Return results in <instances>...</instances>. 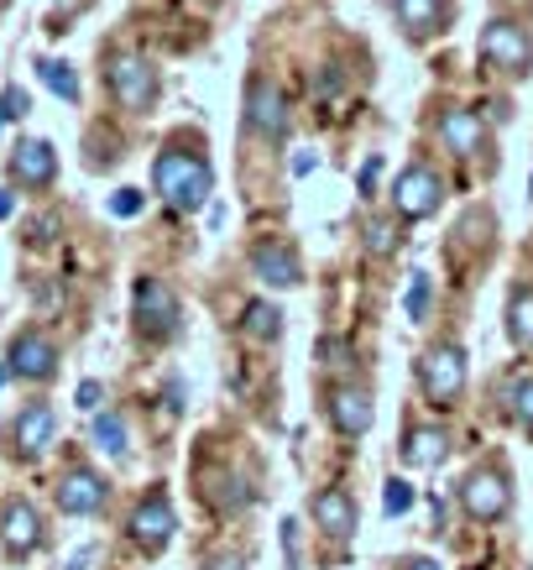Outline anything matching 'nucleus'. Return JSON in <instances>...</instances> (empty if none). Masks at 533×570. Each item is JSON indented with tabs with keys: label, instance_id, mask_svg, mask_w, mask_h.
Listing matches in <instances>:
<instances>
[{
	"label": "nucleus",
	"instance_id": "obj_1",
	"mask_svg": "<svg viewBox=\"0 0 533 570\" xmlns=\"http://www.w3.org/2000/svg\"><path fill=\"white\" fill-rule=\"evenodd\" d=\"M152 189L162 194V205L178 209V215H194V209L209 205L215 194V168H209L199 153H184V147H162L152 163Z\"/></svg>",
	"mask_w": 533,
	"mask_h": 570
},
{
	"label": "nucleus",
	"instance_id": "obj_2",
	"mask_svg": "<svg viewBox=\"0 0 533 570\" xmlns=\"http://www.w3.org/2000/svg\"><path fill=\"white\" fill-rule=\"evenodd\" d=\"M418 387L434 409H455V397L465 393V351L455 341H440L418 356Z\"/></svg>",
	"mask_w": 533,
	"mask_h": 570
},
{
	"label": "nucleus",
	"instance_id": "obj_3",
	"mask_svg": "<svg viewBox=\"0 0 533 570\" xmlns=\"http://www.w3.org/2000/svg\"><path fill=\"white\" fill-rule=\"evenodd\" d=\"M482 63L497 73H513V79H523V73L533 69V37L517 27V21L497 17L482 27Z\"/></svg>",
	"mask_w": 533,
	"mask_h": 570
},
{
	"label": "nucleus",
	"instance_id": "obj_4",
	"mask_svg": "<svg viewBox=\"0 0 533 570\" xmlns=\"http://www.w3.org/2000/svg\"><path fill=\"white\" fill-rule=\"evenodd\" d=\"M105 79H110L116 105H126L131 116H147V110L157 105V69L141 58V52H116Z\"/></svg>",
	"mask_w": 533,
	"mask_h": 570
},
{
	"label": "nucleus",
	"instance_id": "obj_5",
	"mask_svg": "<svg viewBox=\"0 0 533 570\" xmlns=\"http://www.w3.org/2000/svg\"><path fill=\"white\" fill-rule=\"evenodd\" d=\"M461 508L471 513L476 523H497L507 508H513V482L507 471L497 466H476L471 476L461 482Z\"/></svg>",
	"mask_w": 533,
	"mask_h": 570
},
{
	"label": "nucleus",
	"instance_id": "obj_6",
	"mask_svg": "<svg viewBox=\"0 0 533 570\" xmlns=\"http://www.w3.org/2000/svg\"><path fill=\"white\" fill-rule=\"evenodd\" d=\"M440 205H445V184H440V174L424 168V163H408L393 184V209L403 215V220H430Z\"/></svg>",
	"mask_w": 533,
	"mask_h": 570
},
{
	"label": "nucleus",
	"instance_id": "obj_7",
	"mask_svg": "<svg viewBox=\"0 0 533 570\" xmlns=\"http://www.w3.org/2000/svg\"><path fill=\"white\" fill-rule=\"evenodd\" d=\"M246 131L261 141L288 137V95H283L273 79H251V85H246Z\"/></svg>",
	"mask_w": 533,
	"mask_h": 570
},
{
	"label": "nucleus",
	"instance_id": "obj_8",
	"mask_svg": "<svg viewBox=\"0 0 533 570\" xmlns=\"http://www.w3.org/2000/svg\"><path fill=\"white\" fill-rule=\"evenodd\" d=\"M131 314H137V330L147 341H168L172 330H178V294H172L162 277H141Z\"/></svg>",
	"mask_w": 533,
	"mask_h": 570
},
{
	"label": "nucleus",
	"instance_id": "obj_9",
	"mask_svg": "<svg viewBox=\"0 0 533 570\" xmlns=\"http://www.w3.org/2000/svg\"><path fill=\"white\" fill-rule=\"evenodd\" d=\"M172 534H178V519H172V502L162 492H152V498H141L131 508V539L147 554H162L172 544Z\"/></svg>",
	"mask_w": 533,
	"mask_h": 570
},
{
	"label": "nucleus",
	"instance_id": "obj_10",
	"mask_svg": "<svg viewBox=\"0 0 533 570\" xmlns=\"http://www.w3.org/2000/svg\"><path fill=\"white\" fill-rule=\"evenodd\" d=\"M37 544H42V519H37V508L27 498H11L0 508V550L11 554V560H27Z\"/></svg>",
	"mask_w": 533,
	"mask_h": 570
},
{
	"label": "nucleus",
	"instance_id": "obj_11",
	"mask_svg": "<svg viewBox=\"0 0 533 570\" xmlns=\"http://www.w3.org/2000/svg\"><path fill=\"white\" fill-rule=\"evenodd\" d=\"M6 366H11V377H21V382H48L52 372H58V351H52V341H42L37 330H21L17 341H11V351H6Z\"/></svg>",
	"mask_w": 533,
	"mask_h": 570
},
{
	"label": "nucleus",
	"instance_id": "obj_12",
	"mask_svg": "<svg viewBox=\"0 0 533 570\" xmlns=\"http://www.w3.org/2000/svg\"><path fill=\"white\" fill-rule=\"evenodd\" d=\"M11 178L27 184V189H48L52 178H58V153H52V141L21 137L17 147H11Z\"/></svg>",
	"mask_w": 533,
	"mask_h": 570
},
{
	"label": "nucleus",
	"instance_id": "obj_13",
	"mask_svg": "<svg viewBox=\"0 0 533 570\" xmlns=\"http://www.w3.org/2000/svg\"><path fill=\"white\" fill-rule=\"evenodd\" d=\"M52 434H58V414H52L48 403H27L17 414V424H11V445H17L21 461H37L52 445Z\"/></svg>",
	"mask_w": 533,
	"mask_h": 570
},
{
	"label": "nucleus",
	"instance_id": "obj_14",
	"mask_svg": "<svg viewBox=\"0 0 533 570\" xmlns=\"http://www.w3.org/2000/svg\"><path fill=\"white\" fill-rule=\"evenodd\" d=\"M325 414H329V424H335V434H351V440H356V434L372 430V414H377V409H372V393H366V387L345 382V387L329 393Z\"/></svg>",
	"mask_w": 533,
	"mask_h": 570
},
{
	"label": "nucleus",
	"instance_id": "obj_15",
	"mask_svg": "<svg viewBox=\"0 0 533 570\" xmlns=\"http://www.w3.org/2000/svg\"><path fill=\"white\" fill-rule=\"evenodd\" d=\"M110 498V487H105L100 471H69L63 482H58V508L73 513V519H95Z\"/></svg>",
	"mask_w": 533,
	"mask_h": 570
},
{
	"label": "nucleus",
	"instance_id": "obj_16",
	"mask_svg": "<svg viewBox=\"0 0 533 570\" xmlns=\"http://www.w3.org/2000/svg\"><path fill=\"white\" fill-rule=\"evenodd\" d=\"M309 513H314V523H319V534L325 539L351 544V534H356V498H351V492H335V487H329V492L314 498Z\"/></svg>",
	"mask_w": 533,
	"mask_h": 570
},
{
	"label": "nucleus",
	"instance_id": "obj_17",
	"mask_svg": "<svg viewBox=\"0 0 533 570\" xmlns=\"http://www.w3.org/2000/svg\"><path fill=\"white\" fill-rule=\"evenodd\" d=\"M440 141H445V153H455V157H476L486 147V126H482V116L476 110H445L440 116Z\"/></svg>",
	"mask_w": 533,
	"mask_h": 570
},
{
	"label": "nucleus",
	"instance_id": "obj_18",
	"mask_svg": "<svg viewBox=\"0 0 533 570\" xmlns=\"http://www.w3.org/2000/svg\"><path fill=\"white\" fill-rule=\"evenodd\" d=\"M251 273H257L267 288H293V283H298V257H293L283 242H257L251 246Z\"/></svg>",
	"mask_w": 533,
	"mask_h": 570
},
{
	"label": "nucleus",
	"instance_id": "obj_19",
	"mask_svg": "<svg viewBox=\"0 0 533 570\" xmlns=\"http://www.w3.org/2000/svg\"><path fill=\"white\" fill-rule=\"evenodd\" d=\"M393 17L403 32L424 42V37L445 32V0H393Z\"/></svg>",
	"mask_w": 533,
	"mask_h": 570
},
{
	"label": "nucleus",
	"instance_id": "obj_20",
	"mask_svg": "<svg viewBox=\"0 0 533 570\" xmlns=\"http://www.w3.org/2000/svg\"><path fill=\"white\" fill-rule=\"evenodd\" d=\"M450 455V434L445 430H413L408 434V445H403V461H408V466H418V471H430V466H440V461H445Z\"/></svg>",
	"mask_w": 533,
	"mask_h": 570
},
{
	"label": "nucleus",
	"instance_id": "obj_21",
	"mask_svg": "<svg viewBox=\"0 0 533 570\" xmlns=\"http://www.w3.org/2000/svg\"><path fill=\"white\" fill-rule=\"evenodd\" d=\"M507 335H513V346L533 351V288L529 283L513 288V298H507Z\"/></svg>",
	"mask_w": 533,
	"mask_h": 570
},
{
	"label": "nucleus",
	"instance_id": "obj_22",
	"mask_svg": "<svg viewBox=\"0 0 533 570\" xmlns=\"http://www.w3.org/2000/svg\"><path fill=\"white\" fill-rule=\"evenodd\" d=\"M251 498V487L236 476V471H215V476H205V502H215V508H241V502Z\"/></svg>",
	"mask_w": 533,
	"mask_h": 570
},
{
	"label": "nucleus",
	"instance_id": "obj_23",
	"mask_svg": "<svg viewBox=\"0 0 533 570\" xmlns=\"http://www.w3.org/2000/svg\"><path fill=\"white\" fill-rule=\"evenodd\" d=\"M89 445H100L105 455H126V445H131V430H126L121 414H100L95 424H89Z\"/></svg>",
	"mask_w": 533,
	"mask_h": 570
},
{
	"label": "nucleus",
	"instance_id": "obj_24",
	"mask_svg": "<svg viewBox=\"0 0 533 570\" xmlns=\"http://www.w3.org/2000/svg\"><path fill=\"white\" fill-rule=\"evenodd\" d=\"M37 69H42V85H48L58 100H79V79H73V69L63 58H48V63H37Z\"/></svg>",
	"mask_w": 533,
	"mask_h": 570
},
{
	"label": "nucleus",
	"instance_id": "obj_25",
	"mask_svg": "<svg viewBox=\"0 0 533 570\" xmlns=\"http://www.w3.org/2000/svg\"><path fill=\"white\" fill-rule=\"evenodd\" d=\"M246 335L277 341V335H283V314H277L273 304H246Z\"/></svg>",
	"mask_w": 533,
	"mask_h": 570
},
{
	"label": "nucleus",
	"instance_id": "obj_26",
	"mask_svg": "<svg viewBox=\"0 0 533 570\" xmlns=\"http://www.w3.org/2000/svg\"><path fill=\"white\" fill-rule=\"evenodd\" d=\"M502 397H507V409H513L517 424H523V430L533 434V377H513Z\"/></svg>",
	"mask_w": 533,
	"mask_h": 570
},
{
	"label": "nucleus",
	"instance_id": "obj_27",
	"mask_svg": "<svg viewBox=\"0 0 533 570\" xmlns=\"http://www.w3.org/2000/svg\"><path fill=\"white\" fill-rule=\"evenodd\" d=\"M430 304H434V283H430V273H413L408 294H403V309H408V320H424V314H430Z\"/></svg>",
	"mask_w": 533,
	"mask_h": 570
},
{
	"label": "nucleus",
	"instance_id": "obj_28",
	"mask_svg": "<svg viewBox=\"0 0 533 570\" xmlns=\"http://www.w3.org/2000/svg\"><path fill=\"white\" fill-rule=\"evenodd\" d=\"M366 252H372V257H393V252H397V225L393 220H372V225H366Z\"/></svg>",
	"mask_w": 533,
	"mask_h": 570
},
{
	"label": "nucleus",
	"instance_id": "obj_29",
	"mask_svg": "<svg viewBox=\"0 0 533 570\" xmlns=\"http://www.w3.org/2000/svg\"><path fill=\"white\" fill-rule=\"evenodd\" d=\"M382 508H387V519L408 513V508H413V487L403 482V476H393V482H387V502H382Z\"/></svg>",
	"mask_w": 533,
	"mask_h": 570
},
{
	"label": "nucleus",
	"instance_id": "obj_30",
	"mask_svg": "<svg viewBox=\"0 0 533 570\" xmlns=\"http://www.w3.org/2000/svg\"><path fill=\"white\" fill-rule=\"evenodd\" d=\"M377 184H382V153L362 163V174H356V194H362V199H372V194H377Z\"/></svg>",
	"mask_w": 533,
	"mask_h": 570
},
{
	"label": "nucleus",
	"instance_id": "obj_31",
	"mask_svg": "<svg viewBox=\"0 0 533 570\" xmlns=\"http://www.w3.org/2000/svg\"><path fill=\"white\" fill-rule=\"evenodd\" d=\"M21 116H27V89H6V95H0V126L6 121H21Z\"/></svg>",
	"mask_w": 533,
	"mask_h": 570
},
{
	"label": "nucleus",
	"instance_id": "obj_32",
	"mask_svg": "<svg viewBox=\"0 0 533 570\" xmlns=\"http://www.w3.org/2000/svg\"><path fill=\"white\" fill-rule=\"evenodd\" d=\"M137 209H141V189H116L110 194V215H126V220H131Z\"/></svg>",
	"mask_w": 533,
	"mask_h": 570
},
{
	"label": "nucleus",
	"instance_id": "obj_33",
	"mask_svg": "<svg viewBox=\"0 0 533 570\" xmlns=\"http://www.w3.org/2000/svg\"><path fill=\"white\" fill-rule=\"evenodd\" d=\"M100 382H79V393H73V403H79V409H85V414H95V409H100Z\"/></svg>",
	"mask_w": 533,
	"mask_h": 570
},
{
	"label": "nucleus",
	"instance_id": "obj_34",
	"mask_svg": "<svg viewBox=\"0 0 533 570\" xmlns=\"http://www.w3.org/2000/svg\"><path fill=\"white\" fill-rule=\"evenodd\" d=\"M283 554H288V566H298V554H304V550H298V523H283Z\"/></svg>",
	"mask_w": 533,
	"mask_h": 570
},
{
	"label": "nucleus",
	"instance_id": "obj_35",
	"mask_svg": "<svg viewBox=\"0 0 533 570\" xmlns=\"http://www.w3.org/2000/svg\"><path fill=\"white\" fill-rule=\"evenodd\" d=\"M199 570H246V560L241 554H215V560H205Z\"/></svg>",
	"mask_w": 533,
	"mask_h": 570
},
{
	"label": "nucleus",
	"instance_id": "obj_36",
	"mask_svg": "<svg viewBox=\"0 0 533 570\" xmlns=\"http://www.w3.org/2000/svg\"><path fill=\"white\" fill-rule=\"evenodd\" d=\"M95 566H100V550H79L69 560V570H95Z\"/></svg>",
	"mask_w": 533,
	"mask_h": 570
},
{
	"label": "nucleus",
	"instance_id": "obj_37",
	"mask_svg": "<svg viewBox=\"0 0 533 570\" xmlns=\"http://www.w3.org/2000/svg\"><path fill=\"white\" fill-rule=\"evenodd\" d=\"M11 215H17V194L0 189V220H11Z\"/></svg>",
	"mask_w": 533,
	"mask_h": 570
},
{
	"label": "nucleus",
	"instance_id": "obj_38",
	"mask_svg": "<svg viewBox=\"0 0 533 570\" xmlns=\"http://www.w3.org/2000/svg\"><path fill=\"white\" fill-rule=\"evenodd\" d=\"M73 6H79V0H52V21H63L73 11Z\"/></svg>",
	"mask_w": 533,
	"mask_h": 570
},
{
	"label": "nucleus",
	"instance_id": "obj_39",
	"mask_svg": "<svg viewBox=\"0 0 533 570\" xmlns=\"http://www.w3.org/2000/svg\"><path fill=\"white\" fill-rule=\"evenodd\" d=\"M403 570H440V566H434V560H408Z\"/></svg>",
	"mask_w": 533,
	"mask_h": 570
},
{
	"label": "nucleus",
	"instance_id": "obj_40",
	"mask_svg": "<svg viewBox=\"0 0 533 570\" xmlns=\"http://www.w3.org/2000/svg\"><path fill=\"white\" fill-rule=\"evenodd\" d=\"M6 377H11V366H0V387H6Z\"/></svg>",
	"mask_w": 533,
	"mask_h": 570
}]
</instances>
